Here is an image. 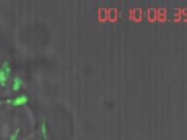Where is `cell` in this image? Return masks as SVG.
Instances as JSON below:
<instances>
[{"label":"cell","instance_id":"7","mask_svg":"<svg viewBox=\"0 0 187 140\" xmlns=\"http://www.w3.org/2000/svg\"><path fill=\"white\" fill-rule=\"evenodd\" d=\"M134 17H135L136 18H140V15H141V12H140V10L139 8H135L134 10Z\"/></svg>","mask_w":187,"mask_h":140},{"label":"cell","instance_id":"1","mask_svg":"<svg viewBox=\"0 0 187 140\" xmlns=\"http://www.w3.org/2000/svg\"><path fill=\"white\" fill-rule=\"evenodd\" d=\"M27 101H28V96L25 94H22L19 95V96H16V98L10 100V102L14 105H21V104L27 102Z\"/></svg>","mask_w":187,"mask_h":140},{"label":"cell","instance_id":"6","mask_svg":"<svg viewBox=\"0 0 187 140\" xmlns=\"http://www.w3.org/2000/svg\"><path fill=\"white\" fill-rule=\"evenodd\" d=\"M109 15L110 18H115L116 16V9L114 8H111L109 12Z\"/></svg>","mask_w":187,"mask_h":140},{"label":"cell","instance_id":"2","mask_svg":"<svg viewBox=\"0 0 187 140\" xmlns=\"http://www.w3.org/2000/svg\"><path fill=\"white\" fill-rule=\"evenodd\" d=\"M23 84V80L19 76H16L14 78L13 82V85H12V87H13V90H18L20 88V87L21 86V85Z\"/></svg>","mask_w":187,"mask_h":140},{"label":"cell","instance_id":"3","mask_svg":"<svg viewBox=\"0 0 187 140\" xmlns=\"http://www.w3.org/2000/svg\"><path fill=\"white\" fill-rule=\"evenodd\" d=\"M7 77H8V75L4 72V70L2 68H0V84H5L7 80Z\"/></svg>","mask_w":187,"mask_h":140},{"label":"cell","instance_id":"5","mask_svg":"<svg viewBox=\"0 0 187 140\" xmlns=\"http://www.w3.org/2000/svg\"><path fill=\"white\" fill-rule=\"evenodd\" d=\"M99 17H100L101 18H105V17H106V15H107L106 10H105V8H100V10H99Z\"/></svg>","mask_w":187,"mask_h":140},{"label":"cell","instance_id":"4","mask_svg":"<svg viewBox=\"0 0 187 140\" xmlns=\"http://www.w3.org/2000/svg\"><path fill=\"white\" fill-rule=\"evenodd\" d=\"M1 68L4 70V72L7 73V75H9V74L10 73V65L8 62L4 61V64H2V67Z\"/></svg>","mask_w":187,"mask_h":140}]
</instances>
